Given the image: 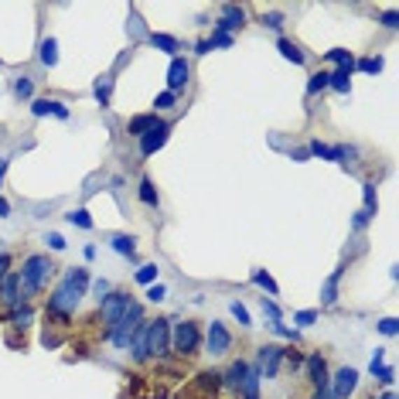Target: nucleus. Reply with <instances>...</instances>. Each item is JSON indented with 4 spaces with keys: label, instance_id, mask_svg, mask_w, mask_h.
Segmentation results:
<instances>
[{
    "label": "nucleus",
    "instance_id": "1",
    "mask_svg": "<svg viewBox=\"0 0 399 399\" xmlns=\"http://www.w3.org/2000/svg\"><path fill=\"white\" fill-rule=\"evenodd\" d=\"M85 287H89V270L85 266H76V270H65L62 284L55 287V293L48 297V314L55 318H69L76 314V307L85 297Z\"/></svg>",
    "mask_w": 399,
    "mask_h": 399
},
{
    "label": "nucleus",
    "instance_id": "2",
    "mask_svg": "<svg viewBox=\"0 0 399 399\" xmlns=\"http://www.w3.org/2000/svg\"><path fill=\"white\" fill-rule=\"evenodd\" d=\"M21 300H27L31 293H41L48 284H52L55 276V263L48 256H41V253H34V256H27L24 266H21Z\"/></svg>",
    "mask_w": 399,
    "mask_h": 399
},
{
    "label": "nucleus",
    "instance_id": "3",
    "mask_svg": "<svg viewBox=\"0 0 399 399\" xmlns=\"http://www.w3.org/2000/svg\"><path fill=\"white\" fill-rule=\"evenodd\" d=\"M140 324H144V307H140L136 300H130L127 314L109 328V342H113L116 348H130L133 335H136V328H140Z\"/></svg>",
    "mask_w": 399,
    "mask_h": 399
},
{
    "label": "nucleus",
    "instance_id": "4",
    "mask_svg": "<svg viewBox=\"0 0 399 399\" xmlns=\"http://www.w3.org/2000/svg\"><path fill=\"white\" fill-rule=\"evenodd\" d=\"M144 342H147V358H164L171 351V321H147L144 328Z\"/></svg>",
    "mask_w": 399,
    "mask_h": 399
},
{
    "label": "nucleus",
    "instance_id": "5",
    "mask_svg": "<svg viewBox=\"0 0 399 399\" xmlns=\"http://www.w3.org/2000/svg\"><path fill=\"white\" fill-rule=\"evenodd\" d=\"M198 345H202V331H198L195 321H181V324H174V331H171V351H174V355L191 358V355L198 351Z\"/></svg>",
    "mask_w": 399,
    "mask_h": 399
},
{
    "label": "nucleus",
    "instance_id": "6",
    "mask_svg": "<svg viewBox=\"0 0 399 399\" xmlns=\"http://www.w3.org/2000/svg\"><path fill=\"white\" fill-rule=\"evenodd\" d=\"M127 307H130V293L127 290H113L106 300H99V321L106 324V331L127 314Z\"/></svg>",
    "mask_w": 399,
    "mask_h": 399
},
{
    "label": "nucleus",
    "instance_id": "7",
    "mask_svg": "<svg viewBox=\"0 0 399 399\" xmlns=\"http://www.w3.org/2000/svg\"><path fill=\"white\" fill-rule=\"evenodd\" d=\"M205 348H209L212 358H222V355L232 348V335H229V328H225L222 321H212V324H209V331H205Z\"/></svg>",
    "mask_w": 399,
    "mask_h": 399
},
{
    "label": "nucleus",
    "instance_id": "8",
    "mask_svg": "<svg viewBox=\"0 0 399 399\" xmlns=\"http://www.w3.org/2000/svg\"><path fill=\"white\" fill-rule=\"evenodd\" d=\"M280 362H284V348L280 345H263L260 348V358H256V372L263 375V379H276Z\"/></svg>",
    "mask_w": 399,
    "mask_h": 399
},
{
    "label": "nucleus",
    "instance_id": "9",
    "mask_svg": "<svg viewBox=\"0 0 399 399\" xmlns=\"http://www.w3.org/2000/svg\"><path fill=\"white\" fill-rule=\"evenodd\" d=\"M242 24H246V10L236 7V4H229V7H222V18L215 21L212 34H229L232 38V31H242Z\"/></svg>",
    "mask_w": 399,
    "mask_h": 399
},
{
    "label": "nucleus",
    "instance_id": "10",
    "mask_svg": "<svg viewBox=\"0 0 399 399\" xmlns=\"http://www.w3.org/2000/svg\"><path fill=\"white\" fill-rule=\"evenodd\" d=\"M188 76H191V65H188L185 58L178 55V58H171V65H167V92H181L188 85Z\"/></svg>",
    "mask_w": 399,
    "mask_h": 399
},
{
    "label": "nucleus",
    "instance_id": "11",
    "mask_svg": "<svg viewBox=\"0 0 399 399\" xmlns=\"http://www.w3.org/2000/svg\"><path fill=\"white\" fill-rule=\"evenodd\" d=\"M331 386V396L335 399H348L351 393H355V386H358V372L355 369H338V375H335V382H328Z\"/></svg>",
    "mask_w": 399,
    "mask_h": 399
},
{
    "label": "nucleus",
    "instance_id": "12",
    "mask_svg": "<svg viewBox=\"0 0 399 399\" xmlns=\"http://www.w3.org/2000/svg\"><path fill=\"white\" fill-rule=\"evenodd\" d=\"M167 133H171L167 123H160V127H154L150 133H144V136H140V154H144V158H154L160 147L167 144Z\"/></svg>",
    "mask_w": 399,
    "mask_h": 399
},
{
    "label": "nucleus",
    "instance_id": "13",
    "mask_svg": "<svg viewBox=\"0 0 399 399\" xmlns=\"http://www.w3.org/2000/svg\"><path fill=\"white\" fill-rule=\"evenodd\" d=\"M0 304L4 307H21V276L18 273H7V280L0 284Z\"/></svg>",
    "mask_w": 399,
    "mask_h": 399
},
{
    "label": "nucleus",
    "instance_id": "14",
    "mask_svg": "<svg viewBox=\"0 0 399 399\" xmlns=\"http://www.w3.org/2000/svg\"><path fill=\"white\" fill-rule=\"evenodd\" d=\"M304 365H307V375H311V382L314 386H328L331 379H328V362H324V355L314 351V355H307L304 358Z\"/></svg>",
    "mask_w": 399,
    "mask_h": 399
},
{
    "label": "nucleus",
    "instance_id": "15",
    "mask_svg": "<svg viewBox=\"0 0 399 399\" xmlns=\"http://www.w3.org/2000/svg\"><path fill=\"white\" fill-rule=\"evenodd\" d=\"M31 113H34V116H58V120H69V106L58 103V99H34V103H31Z\"/></svg>",
    "mask_w": 399,
    "mask_h": 399
},
{
    "label": "nucleus",
    "instance_id": "16",
    "mask_svg": "<svg viewBox=\"0 0 399 399\" xmlns=\"http://www.w3.org/2000/svg\"><path fill=\"white\" fill-rule=\"evenodd\" d=\"M154 127H160L158 113H144V116H133L130 123H127V133H130V136H136V140H140V136H144V133H150V130H154Z\"/></svg>",
    "mask_w": 399,
    "mask_h": 399
},
{
    "label": "nucleus",
    "instance_id": "17",
    "mask_svg": "<svg viewBox=\"0 0 399 399\" xmlns=\"http://www.w3.org/2000/svg\"><path fill=\"white\" fill-rule=\"evenodd\" d=\"M342 276H345V266H338V270L324 280V287H321V304H324V307H331V304L338 300V284H342Z\"/></svg>",
    "mask_w": 399,
    "mask_h": 399
},
{
    "label": "nucleus",
    "instance_id": "18",
    "mask_svg": "<svg viewBox=\"0 0 399 399\" xmlns=\"http://www.w3.org/2000/svg\"><path fill=\"white\" fill-rule=\"evenodd\" d=\"M246 375H249V362H232V365H229V372L222 375V386H229V389H236V393H239V386L242 382H246Z\"/></svg>",
    "mask_w": 399,
    "mask_h": 399
},
{
    "label": "nucleus",
    "instance_id": "19",
    "mask_svg": "<svg viewBox=\"0 0 399 399\" xmlns=\"http://www.w3.org/2000/svg\"><path fill=\"white\" fill-rule=\"evenodd\" d=\"M328 89H335V92H351V69H335L331 76H328Z\"/></svg>",
    "mask_w": 399,
    "mask_h": 399
},
{
    "label": "nucleus",
    "instance_id": "20",
    "mask_svg": "<svg viewBox=\"0 0 399 399\" xmlns=\"http://www.w3.org/2000/svg\"><path fill=\"white\" fill-rule=\"evenodd\" d=\"M109 246H113L120 256L136 260V239H133V236H123V232H120V236H113V239H109Z\"/></svg>",
    "mask_w": 399,
    "mask_h": 399
},
{
    "label": "nucleus",
    "instance_id": "21",
    "mask_svg": "<svg viewBox=\"0 0 399 399\" xmlns=\"http://www.w3.org/2000/svg\"><path fill=\"white\" fill-rule=\"evenodd\" d=\"M260 379H263V375L256 372V365H249V375H246V382L239 386L242 399H260Z\"/></svg>",
    "mask_w": 399,
    "mask_h": 399
},
{
    "label": "nucleus",
    "instance_id": "22",
    "mask_svg": "<svg viewBox=\"0 0 399 399\" xmlns=\"http://www.w3.org/2000/svg\"><path fill=\"white\" fill-rule=\"evenodd\" d=\"M276 48H280V55H284L287 62H293V65H304V62H307V55L300 52V45H293V41H287V38H280Z\"/></svg>",
    "mask_w": 399,
    "mask_h": 399
},
{
    "label": "nucleus",
    "instance_id": "23",
    "mask_svg": "<svg viewBox=\"0 0 399 399\" xmlns=\"http://www.w3.org/2000/svg\"><path fill=\"white\" fill-rule=\"evenodd\" d=\"M150 45L160 48V52L174 55V58H178V52H181V41H178V38H171V34H150Z\"/></svg>",
    "mask_w": 399,
    "mask_h": 399
},
{
    "label": "nucleus",
    "instance_id": "24",
    "mask_svg": "<svg viewBox=\"0 0 399 399\" xmlns=\"http://www.w3.org/2000/svg\"><path fill=\"white\" fill-rule=\"evenodd\" d=\"M38 58H41V65H45V69H55V65H58V41H55V38H45V41H41V55H38Z\"/></svg>",
    "mask_w": 399,
    "mask_h": 399
},
{
    "label": "nucleus",
    "instance_id": "25",
    "mask_svg": "<svg viewBox=\"0 0 399 399\" xmlns=\"http://www.w3.org/2000/svg\"><path fill=\"white\" fill-rule=\"evenodd\" d=\"M92 96H96L99 106H109V96H113V76H99V79H96V89H92Z\"/></svg>",
    "mask_w": 399,
    "mask_h": 399
},
{
    "label": "nucleus",
    "instance_id": "26",
    "mask_svg": "<svg viewBox=\"0 0 399 399\" xmlns=\"http://www.w3.org/2000/svg\"><path fill=\"white\" fill-rule=\"evenodd\" d=\"M253 284H256V287H263V290L270 293V297H276V293H280L276 280H273V276H270L266 270H253Z\"/></svg>",
    "mask_w": 399,
    "mask_h": 399
},
{
    "label": "nucleus",
    "instance_id": "27",
    "mask_svg": "<svg viewBox=\"0 0 399 399\" xmlns=\"http://www.w3.org/2000/svg\"><path fill=\"white\" fill-rule=\"evenodd\" d=\"M133 280H136V284H144V287L158 284V263H144L136 273H133Z\"/></svg>",
    "mask_w": 399,
    "mask_h": 399
},
{
    "label": "nucleus",
    "instance_id": "28",
    "mask_svg": "<svg viewBox=\"0 0 399 399\" xmlns=\"http://www.w3.org/2000/svg\"><path fill=\"white\" fill-rule=\"evenodd\" d=\"M140 202H144V205H150V209H158V188H154V181H150V178H144V181H140Z\"/></svg>",
    "mask_w": 399,
    "mask_h": 399
},
{
    "label": "nucleus",
    "instance_id": "29",
    "mask_svg": "<svg viewBox=\"0 0 399 399\" xmlns=\"http://www.w3.org/2000/svg\"><path fill=\"white\" fill-rule=\"evenodd\" d=\"M328 62H335L338 69H355V58H351L348 48H331V52H328Z\"/></svg>",
    "mask_w": 399,
    "mask_h": 399
},
{
    "label": "nucleus",
    "instance_id": "30",
    "mask_svg": "<svg viewBox=\"0 0 399 399\" xmlns=\"http://www.w3.org/2000/svg\"><path fill=\"white\" fill-rule=\"evenodd\" d=\"M328 76H331V72H324V69H321V72H314V76H311V82H307V96H318V92H324V89H328Z\"/></svg>",
    "mask_w": 399,
    "mask_h": 399
},
{
    "label": "nucleus",
    "instance_id": "31",
    "mask_svg": "<svg viewBox=\"0 0 399 399\" xmlns=\"http://www.w3.org/2000/svg\"><path fill=\"white\" fill-rule=\"evenodd\" d=\"M31 318H34V311H31V307H14V311H10V324H14V328H27V324H31Z\"/></svg>",
    "mask_w": 399,
    "mask_h": 399
},
{
    "label": "nucleus",
    "instance_id": "32",
    "mask_svg": "<svg viewBox=\"0 0 399 399\" xmlns=\"http://www.w3.org/2000/svg\"><path fill=\"white\" fill-rule=\"evenodd\" d=\"M14 96H18V99H31V96H34V82H31V76H21V79L14 82Z\"/></svg>",
    "mask_w": 399,
    "mask_h": 399
},
{
    "label": "nucleus",
    "instance_id": "33",
    "mask_svg": "<svg viewBox=\"0 0 399 399\" xmlns=\"http://www.w3.org/2000/svg\"><path fill=\"white\" fill-rule=\"evenodd\" d=\"M362 191H365V209H362V212H369L375 218V209H379V202H375V185H372V181H365Z\"/></svg>",
    "mask_w": 399,
    "mask_h": 399
},
{
    "label": "nucleus",
    "instance_id": "34",
    "mask_svg": "<svg viewBox=\"0 0 399 399\" xmlns=\"http://www.w3.org/2000/svg\"><path fill=\"white\" fill-rule=\"evenodd\" d=\"M109 293H113V284H109L106 276H99V280H92V297H96V300H106Z\"/></svg>",
    "mask_w": 399,
    "mask_h": 399
},
{
    "label": "nucleus",
    "instance_id": "35",
    "mask_svg": "<svg viewBox=\"0 0 399 399\" xmlns=\"http://www.w3.org/2000/svg\"><path fill=\"white\" fill-rule=\"evenodd\" d=\"M229 311H232V318L239 321L242 328H249V324H253V318H249V311H246V304H239V300H232V304H229Z\"/></svg>",
    "mask_w": 399,
    "mask_h": 399
},
{
    "label": "nucleus",
    "instance_id": "36",
    "mask_svg": "<svg viewBox=\"0 0 399 399\" xmlns=\"http://www.w3.org/2000/svg\"><path fill=\"white\" fill-rule=\"evenodd\" d=\"M65 218H69L72 225H79V229H92V218H89V212H85V209H76V212H69Z\"/></svg>",
    "mask_w": 399,
    "mask_h": 399
},
{
    "label": "nucleus",
    "instance_id": "37",
    "mask_svg": "<svg viewBox=\"0 0 399 399\" xmlns=\"http://www.w3.org/2000/svg\"><path fill=\"white\" fill-rule=\"evenodd\" d=\"M372 375L382 382V386H393V379H396V369L393 365H379V369H372Z\"/></svg>",
    "mask_w": 399,
    "mask_h": 399
},
{
    "label": "nucleus",
    "instance_id": "38",
    "mask_svg": "<svg viewBox=\"0 0 399 399\" xmlns=\"http://www.w3.org/2000/svg\"><path fill=\"white\" fill-rule=\"evenodd\" d=\"M358 69H362V72H369V76H375V72H382V58H379V55H375V58H362V62H358Z\"/></svg>",
    "mask_w": 399,
    "mask_h": 399
},
{
    "label": "nucleus",
    "instance_id": "39",
    "mask_svg": "<svg viewBox=\"0 0 399 399\" xmlns=\"http://www.w3.org/2000/svg\"><path fill=\"white\" fill-rule=\"evenodd\" d=\"M164 297H167V287H164V284H150V287H147V300H150V304H160Z\"/></svg>",
    "mask_w": 399,
    "mask_h": 399
},
{
    "label": "nucleus",
    "instance_id": "40",
    "mask_svg": "<svg viewBox=\"0 0 399 399\" xmlns=\"http://www.w3.org/2000/svg\"><path fill=\"white\" fill-rule=\"evenodd\" d=\"M318 321V311H297L293 314V324H300V328H311Z\"/></svg>",
    "mask_w": 399,
    "mask_h": 399
},
{
    "label": "nucleus",
    "instance_id": "41",
    "mask_svg": "<svg viewBox=\"0 0 399 399\" xmlns=\"http://www.w3.org/2000/svg\"><path fill=\"white\" fill-rule=\"evenodd\" d=\"M270 331H273V335H280V338H287V342H297V331L284 328L280 321H270Z\"/></svg>",
    "mask_w": 399,
    "mask_h": 399
},
{
    "label": "nucleus",
    "instance_id": "42",
    "mask_svg": "<svg viewBox=\"0 0 399 399\" xmlns=\"http://www.w3.org/2000/svg\"><path fill=\"white\" fill-rule=\"evenodd\" d=\"M379 331H382L386 338H393V335L399 331V321L396 318H382V321H379Z\"/></svg>",
    "mask_w": 399,
    "mask_h": 399
},
{
    "label": "nucleus",
    "instance_id": "43",
    "mask_svg": "<svg viewBox=\"0 0 399 399\" xmlns=\"http://www.w3.org/2000/svg\"><path fill=\"white\" fill-rule=\"evenodd\" d=\"M174 103H178V96H174V92H167V89H164L158 99H154V106H158V109H171Z\"/></svg>",
    "mask_w": 399,
    "mask_h": 399
},
{
    "label": "nucleus",
    "instance_id": "44",
    "mask_svg": "<svg viewBox=\"0 0 399 399\" xmlns=\"http://www.w3.org/2000/svg\"><path fill=\"white\" fill-rule=\"evenodd\" d=\"M263 24L273 27V31H280V27H284V14H280V10H270V14H263Z\"/></svg>",
    "mask_w": 399,
    "mask_h": 399
},
{
    "label": "nucleus",
    "instance_id": "45",
    "mask_svg": "<svg viewBox=\"0 0 399 399\" xmlns=\"http://www.w3.org/2000/svg\"><path fill=\"white\" fill-rule=\"evenodd\" d=\"M209 41H212V48H232L236 45V38H229V34H212Z\"/></svg>",
    "mask_w": 399,
    "mask_h": 399
},
{
    "label": "nucleus",
    "instance_id": "46",
    "mask_svg": "<svg viewBox=\"0 0 399 399\" xmlns=\"http://www.w3.org/2000/svg\"><path fill=\"white\" fill-rule=\"evenodd\" d=\"M263 314H266L270 321H280V307H276L270 297H263Z\"/></svg>",
    "mask_w": 399,
    "mask_h": 399
},
{
    "label": "nucleus",
    "instance_id": "47",
    "mask_svg": "<svg viewBox=\"0 0 399 399\" xmlns=\"http://www.w3.org/2000/svg\"><path fill=\"white\" fill-rule=\"evenodd\" d=\"M7 273H10V253H0V284L7 280Z\"/></svg>",
    "mask_w": 399,
    "mask_h": 399
},
{
    "label": "nucleus",
    "instance_id": "48",
    "mask_svg": "<svg viewBox=\"0 0 399 399\" xmlns=\"http://www.w3.org/2000/svg\"><path fill=\"white\" fill-rule=\"evenodd\" d=\"M369 222H372V215H369V212H355V218H351V225H355V229H362V225H369Z\"/></svg>",
    "mask_w": 399,
    "mask_h": 399
},
{
    "label": "nucleus",
    "instance_id": "49",
    "mask_svg": "<svg viewBox=\"0 0 399 399\" xmlns=\"http://www.w3.org/2000/svg\"><path fill=\"white\" fill-rule=\"evenodd\" d=\"M48 246H52L55 253H62V249H65V246H69V242L62 239V236H58V232H52V236H48Z\"/></svg>",
    "mask_w": 399,
    "mask_h": 399
},
{
    "label": "nucleus",
    "instance_id": "50",
    "mask_svg": "<svg viewBox=\"0 0 399 399\" xmlns=\"http://www.w3.org/2000/svg\"><path fill=\"white\" fill-rule=\"evenodd\" d=\"M382 358H386V351H382V348H375L372 362H369V372H372V369H379V365H382Z\"/></svg>",
    "mask_w": 399,
    "mask_h": 399
},
{
    "label": "nucleus",
    "instance_id": "51",
    "mask_svg": "<svg viewBox=\"0 0 399 399\" xmlns=\"http://www.w3.org/2000/svg\"><path fill=\"white\" fill-rule=\"evenodd\" d=\"M195 52H198V55H209V52H212V41H209V38H202V41L195 45Z\"/></svg>",
    "mask_w": 399,
    "mask_h": 399
},
{
    "label": "nucleus",
    "instance_id": "52",
    "mask_svg": "<svg viewBox=\"0 0 399 399\" xmlns=\"http://www.w3.org/2000/svg\"><path fill=\"white\" fill-rule=\"evenodd\" d=\"M396 21H399L396 10H386V14H382V24H386V27H396Z\"/></svg>",
    "mask_w": 399,
    "mask_h": 399
},
{
    "label": "nucleus",
    "instance_id": "53",
    "mask_svg": "<svg viewBox=\"0 0 399 399\" xmlns=\"http://www.w3.org/2000/svg\"><path fill=\"white\" fill-rule=\"evenodd\" d=\"M314 399H335V396H331V386H318V393H314Z\"/></svg>",
    "mask_w": 399,
    "mask_h": 399
},
{
    "label": "nucleus",
    "instance_id": "54",
    "mask_svg": "<svg viewBox=\"0 0 399 399\" xmlns=\"http://www.w3.org/2000/svg\"><path fill=\"white\" fill-rule=\"evenodd\" d=\"M290 158H293V160H307V158H311V150H293Z\"/></svg>",
    "mask_w": 399,
    "mask_h": 399
},
{
    "label": "nucleus",
    "instance_id": "55",
    "mask_svg": "<svg viewBox=\"0 0 399 399\" xmlns=\"http://www.w3.org/2000/svg\"><path fill=\"white\" fill-rule=\"evenodd\" d=\"M4 174H7V160L0 158V185H4Z\"/></svg>",
    "mask_w": 399,
    "mask_h": 399
},
{
    "label": "nucleus",
    "instance_id": "56",
    "mask_svg": "<svg viewBox=\"0 0 399 399\" xmlns=\"http://www.w3.org/2000/svg\"><path fill=\"white\" fill-rule=\"evenodd\" d=\"M0 215H10V205H7L4 198H0Z\"/></svg>",
    "mask_w": 399,
    "mask_h": 399
}]
</instances>
